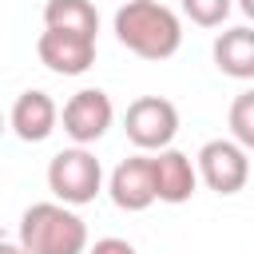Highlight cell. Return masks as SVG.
Instances as JSON below:
<instances>
[{
    "mask_svg": "<svg viewBox=\"0 0 254 254\" xmlns=\"http://www.w3.org/2000/svg\"><path fill=\"white\" fill-rule=\"evenodd\" d=\"M60 119H64V135H67L71 143L87 147V143H95V139L107 135V127L115 123V107H111V95H107V91H99V87H79V91L64 103Z\"/></svg>",
    "mask_w": 254,
    "mask_h": 254,
    "instance_id": "obj_6",
    "label": "cell"
},
{
    "mask_svg": "<svg viewBox=\"0 0 254 254\" xmlns=\"http://www.w3.org/2000/svg\"><path fill=\"white\" fill-rule=\"evenodd\" d=\"M234 4L242 8V16H246V20H254V0H234Z\"/></svg>",
    "mask_w": 254,
    "mask_h": 254,
    "instance_id": "obj_17",
    "label": "cell"
},
{
    "mask_svg": "<svg viewBox=\"0 0 254 254\" xmlns=\"http://www.w3.org/2000/svg\"><path fill=\"white\" fill-rule=\"evenodd\" d=\"M12 131H16V139H24V143H44L52 131H56V123H60V107H56V99L48 95V91H20L16 95V103H12Z\"/></svg>",
    "mask_w": 254,
    "mask_h": 254,
    "instance_id": "obj_10",
    "label": "cell"
},
{
    "mask_svg": "<svg viewBox=\"0 0 254 254\" xmlns=\"http://www.w3.org/2000/svg\"><path fill=\"white\" fill-rule=\"evenodd\" d=\"M123 131L139 151H167L179 135V107L163 95H139L127 103Z\"/></svg>",
    "mask_w": 254,
    "mask_h": 254,
    "instance_id": "obj_4",
    "label": "cell"
},
{
    "mask_svg": "<svg viewBox=\"0 0 254 254\" xmlns=\"http://www.w3.org/2000/svg\"><path fill=\"white\" fill-rule=\"evenodd\" d=\"M210 56H214V67L222 75H230V79H254V28L238 24V28L218 32Z\"/></svg>",
    "mask_w": 254,
    "mask_h": 254,
    "instance_id": "obj_11",
    "label": "cell"
},
{
    "mask_svg": "<svg viewBox=\"0 0 254 254\" xmlns=\"http://www.w3.org/2000/svg\"><path fill=\"white\" fill-rule=\"evenodd\" d=\"M48 190L67 206H87L103 190V167L87 147H64L48 163Z\"/></svg>",
    "mask_w": 254,
    "mask_h": 254,
    "instance_id": "obj_3",
    "label": "cell"
},
{
    "mask_svg": "<svg viewBox=\"0 0 254 254\" xmlns=\"http://www.w3.org/2000/svg\"><path fill=\"white\" fill-rule=\"evenodd\" d=\"M226 123H230V139H238L246 151H254V87L234 95V103L226 111Z\"/></svg>",
    "mask_w": 254,
    "mask_h": 254,
    "instance_id": "obj_13",
    "label": "cell"
},
{
    "mask_svg": "<svg viewBox=\"0 0 254 254\" xmlns=\"http://www.w3.org/2000/svg\"><path fill=\"white\" fill-rule=\"evenodd\" d=\"M0 254H28V250H24V242L16 238V242H0Z\"/></svg>",
    "mask_w": 254,
    "mask_h": 254,
    "instance_id": "obj_16",
    "label": "cell"
},
{
    "mask_svg": "<svg viewBox=\"0 0 254 254\" xmlns=\"http://www.w3.org/2000/svg\"><path fill=\"white\" fill-rule=\"evenodd\" d=\"M20 242L28 254H87V222L67 202H32L20 214Z\"/></svg>",
    "mask_w": 254,
    "mask_h": 254,
    "instance_id": "obj_2",
    "label": "cell"
},
{
    "mask_svg": "<svg viewBox=\"0 0 254 254\" xmlns=\"http://www.w3.org/2000/svg\"><path fill=\"white\" fill-rule=\"evenodd\" d=\"M194 163H198V179L214 194H238L250 183V151L238 139H210V143H202Z\"/></svg>",
    "mask_w": 254,
    "mask_h": 254,
    "instance_id": "obj_5",
    "label": "cell"
},
{
    "mask_svg": "<svg viewBox=\"0 0 254 254\" xmlns=\"http://www.w3.org/2000/svg\"><path fill=\"white\" fill-rule=\"evenodd\" d=\"M183 16L198 28H222V20L234 12V0H179Z\"/></svg>",
    "mask_w": 254,
    "mask_h": 254,
    "instance_id": "obj_14",
    "label": "cell"
},
{
    "mask_svg": "<svg viewBox=\"0 0 254 254\" xmlns=\"http://www.w3.org/2000/svg\"><path fill=\"white\" fill-rule=\"evenodd\" d=\"M155 183H159V202L167 206H183L190 202V194L198 190V163L175 147L155 151Z\"/></svg>",
    "mask_w": 254,
    "mask_h": 254,
    "instance_id": "obj_9",
    "label": "cell"
},
{
    "mask_svg": "<svg viewBox=\"0 0 254 254\" xmlns=\"http://www.w3.org/2000/svg\"><path fill=\"white\" fill-rule=\"evenodd\" d=\"M87 254H139L127 238H99L95 246H87Z\"/></svg>",
    "mask_w": 254,
    "mask_h": 254,
    "instance_id": "obj_15",
    "label": "cell"
},
{
    "mask_svg": "<svg viewBox=\"0 0 254 254\" xmlns=\"http://www.w3.org/2000/svg\"><path fill=\"white\" fill-rule=\"evenodd\" d=\"M44 28H64V32H99V12L91 0H48L44 4Z\"/></svg>",
    "mask_w": 254,
    "mask_h": 254,
    "instance_id": "obj_12",
    "label": "cell"
},
{
    "mask_svg": "<svg viewBox=\"0 0 254 254\" xmlns=\"http://www.w3.org/2000/svg\"><path fill=\"white\" fill-rule=\"evenodd\" d=\"M36 56L56 75H83L95 64V36L64 32V28H44L40 40H36Z\"/></svg>",
    "mask_w": 254,
    "mask_h": 254,
    "instance_id": "obj_8",
    "label": "cell"
},
{
    "mask_svg": "<svg viewBox=\"0 0 254 254\" xmlns=\"http://www.w3.org/2000/svg\"><path fill=\"white\" fill-rule=\"evenodd\" d=\"M107 194H111V202H115L119 210H127V214H139V210H147L151 202H159L155 155L139 151V155L123 159V163L111 171V179H107Z\"/></svg>",
    "mask_w": 254,
    "mask_h": 254,
    "instance_id": "obj_7",
    "label": "cell"
},
{
    "mask_svg": "<svg viewBox=\"0 0 254 254\" xmlns=\"http://www.w3.org/2000/svg\"><path fill=\"white\" fill-rule=\"evenodd\" d=\"M111 28H115V40L139 60H155L159 64V60H171L183 48V20L159 0H127V4H119Z\"/></svg>",
    "mask_w": 254,
    "mask_h": 254,
    "instance_id": "obj_1",
    "label": "cell"
}]
</instances>
